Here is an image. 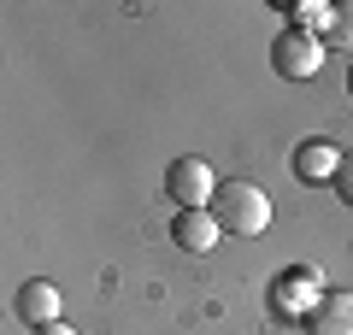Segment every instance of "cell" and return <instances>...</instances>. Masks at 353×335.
I'll use <instances>...</instances> for the list:
<instances>
[{"label":"cell","instance_id":"ba28073f","mask_svg":"<svg viewBox=\"0 0 353 335\" xmlns=\"http://www.w3.org/2000/svg\"><path fill=\"white\" fill-rule=\"evenodd\" d=\"M336 171H341V153L330 148V141H301V148H294V176H301V183L324 188V183H336Z\"/></svg>","mask_w":353,"mask_h":335},{"label":"cell","instance_id":"30bf717a","mask_svg":"<svg viewBox=\"0 0 353 335\" xmlns=\"http://www.w3.org/2000/svg\"><path fill=\"white\" fill-rule=\"evenodd\" d=\"M336 41V48H353V0H341L336 12H330V30H324V48Z\"/></svg>","mask_w":353,"mask_h":335},{"label":"cell","instance_id":"6da1fadb","mask_svg":"<svg viewBox=\"0 0 353 335\" xmlns=\"http://www.w3.org/2000/svg\"><path fill=\"white\" fill-rule=\"evenodd\" d=\"M212 218L230 236H265V230H271V194H265L259 183H248V176H230L212 194Z\"/></svg>","mask_w":353,"mask_h":335},{"label":"cell","instance_id":"3957f363","mask_svg":"<svg viewBox=\"0 0 353 335\" xmlns=\"http://www.w3.org/2000/svg\"><path fill=\"white\" fill-rule=\"evenodd\" d=\"M165 194H171L183 212H206V206H212V194H218L212 165H206L201 153H183V159H171V171H165Z\"/></svg>","mask_w":353,"mask_h":335},{"label":"cell","instance_id":"7a4b0ae2","mask_svg":"<svg viewBox=\"0 0 353 335\" xmlns=\"http://www.w3.org/2000/svg\"><path fill=\"white\" fill-rule=\"evenodd\" d=\"M271 71L283 83H312L324 71V36H312V30H283L271 41Z\"/></svg>","mask_w":353,"mask_h":335},{"label":"cell","instance_id":"7c38bea8","mask_svg":"<svg viewBox=\"0 0 353 335\" xmlns=\"http://www.w3.org/2000/svg\"><path fill=\"white\" fill-rule=\"evenodd\" d=\"M30 335H77L71 323H48V329H30Z\"/></svg>","mask_w":353,"mask_h":335},{"label":"cell","instance_id":"277c9868","mask_svg":"<svg viewBox=\"0 0 353 335\" xmlns=\"http://www.w3.org/2000/svg\"><path fill=\"white\" fill-rule=\"evenodd\" d=\"M318 294H324V276L312 271V265H289V271L277 276V288H271V306L283 312V318H306V312L318 306Z\"/></svg>","mask_w":353,"mask_h":335},{"label":"cell","instance_id":"9c48e42d","mask_svg":"<svg viewBox=\"0 0 353 335\" xmlns=\"http://www.w3.org/2000/svg\"><path fill=\"white\" fill-rule=\"evenodd\" d=\"M330 12H336V6H324V0H301V6H289V30H312V36H324Z\"/></svg>","mask_w":353,"mask_h":335},{"label":"cell","instance_id":"4fadbf2b","mask_svg":"<svg viewBox=\"0 0 353 335\" xmlns=\"http://www.w3.org/2000/svg\"><path fill=\"white\" fill-rule=\"evenodd\" d=\"M347 94H353V65H347Z\"/></svg>","mask_w":353,"mask_h":335},{"label":"cell","instance_id":"8992f818","mask_svg":"<svg viewBox=\"0 0 353 335\" xmlns=\"http://www.w3.org/2000/svg\"><path fill=\"white\" fill-rule=\"evenodd\" d=\"M18 318L30 323V329H48V323H59V312H65V300H59V288L53 283H41V276H30L24 288H18Z\"/></svg>","mask_w":353,"mask_h":335},{"label":"cell","instance_id":"8fae6325","mask_svg":"<svg viewBox=\"0 0 353 335\" xmlns=\"http://www.w3.org/2000/svg\"><path fill=\"white\" fill-rule=\"evenodd\" d=\"M341 194V206H353V153H341V171H336V183H330Z\"/></svg>","mask_w":353,"mask_h":335},{"label":"cell","instance_id":"52a82bcc","mask_svg":"<svg viewBox=\"0 0 353 335\" xmlns=\"http://www.w3.org/2000/svg\"><path fill=\"white\" fill-rule=\"evenodd\" d=\"M218 236H224V230H218L212 206H206V212H176V223H171V241H176L183 253H212Z\"/></svg>","mask_w":353,"mask_h":335},{"label":"cell","instance_id":"5b68a950","mask_svg":"<svg viewBox=\"0 0 353 335\" xmlns=\"http://www.w3.org/2000/svg\"><path fill=\"white\" fill-rule=\"evenodd\" d=\"M306 335H353V294L347 288H324L318 294V306L301 318Z\"/></svg>","mask_w":353,"mask_h":335}]
</instances>
